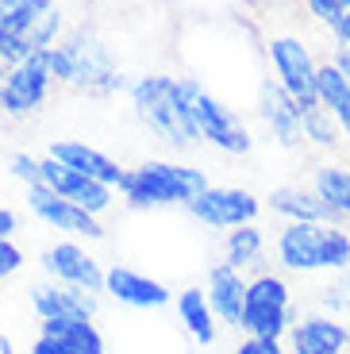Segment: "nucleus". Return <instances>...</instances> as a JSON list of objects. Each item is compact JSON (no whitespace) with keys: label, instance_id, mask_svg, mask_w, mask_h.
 <instances>
[{"label":"nucleus","instance_id":"0eeeda50","mask_svg":"<svg viewBox=\"0 0 350 354\" xmlns=\"http://www.w3.org/2000/svg\"><path fill=\"white\" fill-rule=\"evenodd\" d=\"M273 62V73H277V85L297 100L300 108L320 104V66H315L312 50L304 46V39L297 35H277L266 46Z\"/></svg>","mask_w":350,"mask_h":354},{"label":"nucleus","instance_id":"9d476101","mask_svg":"<svg viewBox=\"0 0 350 354\" xmlns=\"http://www.w3.org/2000/svg\"><path fill=\"white\" fill-rule=\"evenodd\" d=\"M189 212L196 216L208 227H246V223L258 220L262 212V201L246 189H231V185H208L193 204Z\"/></svg>","mask_w":350,"mask_h":354},{"label":"nucleus","instance_id":"4468645a","mask_svg":"<svg viewBox=\"0 0 350 354\" xmlns=\"http://www.w3.org/2000/svg\"><path fill=\"white\" fill-rule=\"evenodd\" d=\"M43 266H46V274L62 285H77V289H89V292L104 289V274H100L97 258L89 254L85 247H77V243H54L43 254Z\"/></svg>","mask_w":350,"mask_h":354},{"label":"nucleus","instance_id":"f257e3e1","mask_svg":"<svg viewBox=\"0 0 350 354\" xmlns=\"http://www.w3.org/2000/svg\"><path fill=\"white\" fill-rule=\"evenodd\" d=\"M131 104L139 120L166 139L169 147H196L201 131H196L193 108H189V85L185 77H166V73H147L131 85Z\"/></svg>","mask_w":350,"mask_h":354},{"label":"nucleus","instance_id":"2eb2a0df","mask_svg":"<svg viewBox=\"0 0 350 354\" xmlns=\"http://www.w3.org/2000/svg\"><path fill=\"white\" fill-rule=\"evenodd\" d=\"M104 292L112 301L127 304V308H166L174 301V292L166 285L131 270V266H112L104 274Z\"/></svg>","mask_w":350,"mask_h":354},{"label":"nucleus","instance_id":"ddd939ff","mask_svg":"<svg viewBox=\"0 0 350 354\" xmlns=\"http://www.w3.org/2000/svg\"><path fill=\"white\" fill-rule=\"evenodd\" d=\"M258 115L266 120L270 135L281 147H297V142L304 139V108H300L273 77H266L262 85H258Z\"/></svg>","mask_w":350,"mask_h":354},{"label":"nucleus","instance_id":"6e6552de","mask_svg":"<svg viewBox=\"0 0 350 354\" xmlns=\"http://www.w3.org/2000/svg\"><path fill=\"white\" fill-rule=\"evenodd\" d=\"M185 85H189V108H193V120H196L201 139H208L212 147L223 151V154H246L250 151L254 139H250V131H246L243 120H239L223 100L212 97L208 88L196 85V81L185 77Z\"/></svg>","mask_w":350,"mask_h":354},{"label":"nucleus","instance_id":"5701e85b","mask_svg":"<svg viewBox=\"0 0 350 354\" xmlns=\"http://www.w3.org/2000/svg\"><path fill=\"white\" fill-rule=\"evenodd\" d=\"M320 104L335 115V124L350 139V81L335 70V62L320 66Z\"/></svg>","mask_w":350,"mask_h":354},{"label":"nucleus","instance_id":"aec40b11","mask_svg":"<svg viewBox=\"0 0 350 354\" xmlns=\"http://www.w3.org/2000/svg\"><path fill=\"white\" fill-rule=\"evenodd\" d=\"M270 208L277 216H285L289 223H339V216L327 208V201L315 189L300 185H281L270 193Z\"/></svg>","mask_w":350,"mask_h":354},{"label":"nucleus","instance_id":"7ed1b4c3","mask_svg":"<svg viewBox=\"0 0 350 354\" xmlns=\"http://www.w3.org/2000/svg\"><path fill=\"white\" fill-rule=\"evenodd\" d=\"M208 189V177L193 166H181V162H142V166L127 169L123 177V201L131 208H166V204H189Z\"/></svg>","mask_w":350,"mask_h":354},{"label":"nucleus","instance_id":"b1692460","mask_svg":"<svg viewBox=\"0 0 350 354\" xmlns=\"http://www.w3.org/2000/svg\"><path fill=\"white\" fill-rule=\"evenodd\" d=\"M312 189L324 196L339 220H350V166H320Z\"/></svg>","mask_w":350,"mask_h":354},{"label":"nucleus","instance_id":"393cba45","mask_svg":"<svg viewBox=\"0 0 350 354\" xmlns=\"http://www.w3.org/2000/svg\"><path fill=\"white\" fill-rule=\"evenodd\" d=\"M262 231L254 227V223H246V227H231L228 243H223V262L235 266V270H246V266H254L258 258H262Z\"/></svg>","mask_w":350,"mask_h":354},{"label":"nucleus","instance_id":"473e14b6","mask_svg":"<svg viewBox=\"0 0 350 354\" xmlns=\"http://www.w3.org/2000/svg\"><path fill=\"white\" fill-rule=\"evenodd\" d=\"M31 354H70L62 343H54V339H46V335H39L35 339V346H31Z\"/></svg>","mask_w":350,"mask_h":354},{"label":"nucleus","instance_id":"423d86ee","mask_svg":"<svg viewBox=\"0 0 350 354\" xmlns=\"http://www.w3.org/2000/svg\"><path fill=\"white\" fill-rule=\"evenodd\" d=\"M293 301L289 285L277 274H258L246 285V308H243V331L254 339H281L293 328Z\"/></svg>","mask_w":350,"mask_h":354},{"label":"nucleus","instance_id":"a878e982","mask_svg":"<svg viewBox=\"0 0 350 354\" xmlns=\"http://www.w3.org/2000/svg\"><path fill=\"white\" fill-rule=\"evenodd\" d=\"M339 135H342V127L335 124V115L324 104L304 108V139H312L315 147L331 151V147H339Z\"/></svg>","mask_w":350,"mask_h":354},{"label":"nucleus","instance_id":"c85d7f7f","mask_svg":"<svg viewBox=\"0 0 350 354\" xmlns=\"http://www.w3.org/2000/svg\"><path fill=\"white\" fill-rule=\"evenodd\" d=\"M19 266H24V250H19L12 239H0V285L8 281Z\"/></svg>","mask_w":350,"mask_h":354},{"label":"nucleus","instance_id":"cd10ccee","mask_svg":"<svg viewBox=\"0 0 350 354\" xmlns=\"http://www.w3.org/2000/svg\"><path fill=\"white\" fill-rule=\"evenodd\" d=\"M8 169H12V177L16 181H24L27 189H35V185H43V162L39 158H31V154H12L8 158Z\"/></svg>","mask_w":350,"mask_h":354},{"label":"nucleus","instance_id":"39448f33","mask_svg":"<svg viewBox=\"0 0 350 354\" xmlns=\"http://www.w3.org/2000/svg\"><path fill=\"white\" fill-rule=\"evenodd\" d=\"M50 70L66 85L89 88V93H112L123 85L116 58L93 31H73L50 46Z\"/></svg>","mask_w":350,"mask_h":354},{"label":"nucleus","instance_id":"bb28decb","mask_svg":"<svg viewBox=\"0 0 350 354\" xmlns=\"http://www.w3.org/2000/svg\"><path fill=\"white\" fill-rule=\"evenodd\" d=\"M304 4H308V12H312L320 24H327L331 31L350 16V0H304Z\"/></svg>","mask_w":350,"mask_h":354},{"label":"nucleus","instance_id":"dca6fc26","mask_svg":"<svg viewBox=\"0 0 350 354\" xmlns=\"http://www.w3.org/2000/svg\"><path fill=\"white\" fill-rule=\"evenodd\" d=\"M31 308L39 319H93L97 316V292L77 289V285H35L31 289Z\"/></svg>","mask_w":350,"mask_h":354},{"label":"nucleus","instance_id":"72a5a7b5","mask_svg":"<svg viewBox=\"0 0 350 354\" xmlns=\"http://www.w3.org/2000/svg\"><path fill=\"white\" fill-rule=\"evenodd\" d=\"M0 354H12V339L8 335H0Z\"/></svg>","mask_w":350,"mask_h":354},{"label":"nucleus","instance_id":"7c9ffc66","mask_svg":"<svg viewBox=\"0 0 350 354\" xmlns=\"http://www.w3.org/2000/svg\"><path fill=\"white\" fill-rule=\"evenodd\" d=\"M235 354H285L281 351V339H243Z\"/></svg>","mask_w":350,"mask_h":354},{"label":"nucleus","instance_id":"f8f14e48","mask_svg":"<svg viewBox=\"0 0 350 354\" xmlns=\"http://www.w3.org/2000/svg\"><path fill=\"white\" fill-rule=\"evenodd\" d=\"M43 185L50 189V193H58L62 201H73L77 208H85V212L100 216L112 208V185H100V181H93V177L77 174V169L62 166L58 158H50L46 154L43 158Z\"/></svg>","mask_w":350,"mask_h":354},{"label":"nucleus","instance_id":"2f4dec72","mask_svg":"<svg viewBox=\"0 0 350 354\" xmlns=\"http://www.w3.org/2000/svg\"><path fill=\"white\" fill-rule=\"evenodd\" d=\"M16 227H19L16 212H12V208H0V239H12V235H16Z\"/></svg>","mask_w":350,"mask_h":354},{"label":"nucleus","instance_id":"20e7f679","mask_svg":"<svg viewBox=\"0 0 350 354\" xmlns=\"http://www.w3.org/2000/svg\"><path fill=\"white\" fill-rule=\"evenodd\" d=\"M277 258L297 274L350 270V235L339 223H289L277 235Z\"/></svg>","mask_w":350,"mask_h":354},{"label":"nucleus","instance_id":"412c9836","mask_svg":"<svg viewBox=\"0 0 350 354\" xmlns=\"http://www.w3.org/2000/svg\"><path fill=\"white\" fill-rule=\"evenodd\" d=\"M39 335L62 343L70 354H104V335L93 319H43Z\"/></svg>","mask_w":350,"mask_h":354},{"label":"nucleus","instance_id":"f03ea898","mask_svg":"<svg viewBox=\"0 0 350 354\" xmlns=\"http://www.w3.org/2000/svg\"><path fill=\"white\" fill-rule=\"evenodd\" d=\"M58 27V0H0V77L31 54L50 50Z\"/></svg>","mask_w":350,"mask_h":354},{"label":"nucleus","instance_id":"c756f323","mask_svg":"<svg viewBox=\"0 0 350 354\" xmlns=\"http://www.w3.org/2000/svg\"><path fill=\"white\" fill-rule=\"evenodd\" d=\"M324 304L335 312V316H339V312H350V270H347V274H342L339 281L331 285V289H327Z\"/></svg>","mask_w":350,"mask_h":354},{"label":"nucleus","instance_id":"4be33fe9","mask_svg":"<svg viewBox=\"0 0 350 354\" xmlns=\"http://www.w3.org/2000/svg\"><path fill=\"white\" fill-rule=\"evenodd\" d=\"M212 316H216V312H212L204 289H185L181 297H177V319H181L185 331H189L201 346L216 343V324H212Z\"/></svg>","mask_w":350,"mask_h":354},{"label":"nucleus","instance_id":"9b49d317","mask_svg":"<svg viewBox=\"0 0 350 354\" xmlns=\"http://www.w3.org/2000/svg\"><path fill=\"white\" fill-rule=\"evenodd\" d=\"M27 208L54 231H66V235H77V239H100L104 227H100V216L77 208L73 201H62L58 193H50L46 185L27 189Z\"/></svg>","mask_w":350,"mask_h":354},{"label":"nucleus","instance_id":"6ab92c4d","mask_svg":"<svg viewBox=\"0 0 350 354\" xmlns=\"http://www.w3.org/2000/svg\"><path fill=\"white\" fill-rule=\"evenodd\" d=\"M246 285L250 281H243V270H235V266H228V262H219L208 270V304L223 324H231V328H243Z\"/></svg>","mask_w":350,"mask_h":354},{"label":"nucleus","instance_id":"1a4fd4ad","mask_svg":"<svg viewBox=\"0 0 350 354\" xmlns=\"http://www.w3.org/2000/svg\"><path fill=\"white\" fill-rule=\"evenodd\" d=\"M54 70H50V50H39L24 62H16L4 77H0V108L12 115V120H24V115L39 112L46 97H50L54 85Z\"/></svg>","mask_w":350,"mask_h":354},{"label":"nucleus","instance_id":"a211bd4d","mask_svg":"<svg viewBox=\"0 0 350 354\" xmlns=\"http://www.w3.org/2000/svg\"><path fill=\"white\" fill-rule=\"evenodd\" d=\"M50 158H58L62 166H70V169H77V174L93 177L100 185H112V189H120L123 177H127V169H123L120 162H112L108 154H100L97 147L77 142V139H58L50 147Z\"/></svg>","mask_w":350,"mask_h":354},{"label":"nucleus","instance_id":"f704fd0d","mask_svg":"<svg viewBox=\"0 0 350 354\" xmlns=\"http://www.w3.org/2000/svg\"><path fill=\"white\" fill-rule=\"evenodd\" d=\"M342 46H347V50H350V39H342Z\"/></svg>","mask_w":350,"mask_h":354},{"label":"nucleus","instance_id":"f3484780","mask_svg":"<svg viewBox=\"0 0 350 354\" xmlns=\"http://www.w3.org/2000/svg\"><path fill=\"white\" fill-rule=\"evenodd\" d=\"M350 331L339 316H304L289 328V354H342Z\"/></svg>","mask_w":350,"mask_h":354}]
</instances>
